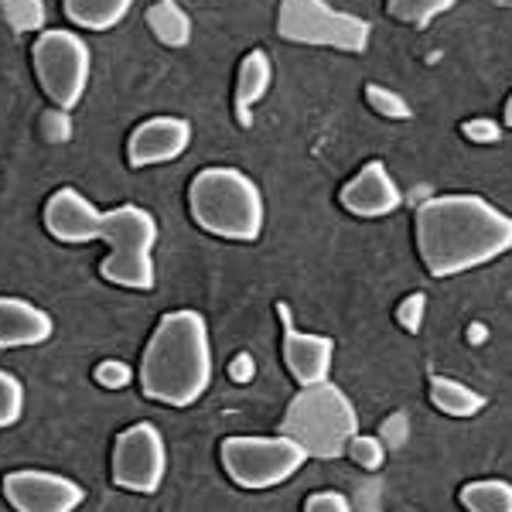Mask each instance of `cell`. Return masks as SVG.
<instances>
[{
    "label": "cell",
    "mask_w": 512,
    "mask_h": 512,
    "mask_svg": "<svg viewBox=\"0 0 512 512\" xmlns=\"http://www.w3.org/2000/svg\"><path fill=\"white\" fill-rule=\"evenodd\" d=\"M417 253L431 277H458L512 250V216L482 195H437L417 209Z\"/></svg>",
    "instance_id": "cell-1"
},
{
    "label": "cell",
    "mask_w": 512,
    "mask_h": 512,
    "mask_svg": "<svg viewBox=\"0 0 512 512\" xmlns=\"http://www.w3.org/2000/svg\"><path fill=\"white\" fill-rule=\"evenodd\" d=\"M212 338L198 311H171L158 321L140 359V390L164 407H192L212 386Z\"/></svg>",
    "instance_id": "cell-2"
},
{
    "label": "cell",
    "mask_w": 512,
    "mask_h": 512,
    "mask_svg": "<svg viewBox=\"0 0 512 512\" xmlns=\"http://www.w3.org/2000/svg\"><path fill=\"white\" fill-rule=\"evenodd\" d=\"M188 212L195 226L229 243H253L263 233L267 205L250 175L226 164L202 168L188 185Z\"/></svg>",
    "instance_id": "cell-3"
},
{
    "label": "cell",
    "mask_w": 512,
    "mask_h": 512,
    "mask_svg": "<svg viewBox=\"0 0 512 512\" xmlns=\"http://www.w3.org/2000/svg\"><path fill=\"white\" fill-rule=\"evenodd\" d=\"M89 239L110 243L103 256L106 284L127 287V291H151L158 270H154V246H158V219L140 205H120L110 212H96Z\"/></svg>",
    "instance_id": "cell-4"
},
{
    "label": "cell",
    "mask_w": 512,
    "mask_h": 512,
    "mask_svg": "<svg viewBox=\"0 0 512 512\" xmlns=\"http://www.w3.org/2000/svg\"><path fill=\"white\" fill-rule=\"evenodd\" d=\"M280 434L301 444L308 458L332 461L349 451L352 437L359 434V417L349 396L325 379L315 386H301V393L287 403Z\"/></svg>",
    "instance_id": "cell-5"
},
{
    "label": "cell",
    "mask_w": 512,
    "mask_h": 512,
    "mask_svg": "<svg viewBox=\"0 0 512 512\" xmlns=\"http://www.w3.org/2000/svg\"><path fill=\"white\" fill-rule=\"evenodd\" d=\"M277 35L294 45H321L359 55L369 48V21L338 11L328 0H280Z\"/></svg>",
    "instance_id": "cell-6"
},
{
    "label": "cell",
    "mask_w": 512,
    "mask_h": 512,
    "mask_svg": "<svg viewBox=\"0 0 512 512\" xmlns=\"http://www.w3.org/2000/svg\"><path fill=\"white\" fill-rule=\"evenodd\" d=\"M222 468H226L229 482L239 489H274V485L287 482L304 468L308 451L294 444L291 437H226L222 441Z\"/></svg>",
    "instance_id": "cell-7"
},
{
    "label": "cell",
    "mask_w": 512,
    "mask_h": 512,
    "mask_svg": "<svg viewBox=\"0 0 512 512\" xmlns=\"http://www.w3.org/2000/svg\"><path fill=\"white\" fill-rule=\"evenodd\" d=\"M31 62H35L41 93L59 110H72L86 93L89 72H93V52H89L86 38H79L76 31H41L35 48H31Z\"/></svg>",
    "instance_id": "cell-8"
},
{
    "label": "cell",
    "mask_w": 512,
    "mask_h": 512,
    "mask_svg": "<svg viewBox=\"0 0 512 512\" xmlns=\"http://www.w3.org/2000/svg\"><path fill=\"white\" fill-rule=\"evenodd\" d=\"M168 475V448L154 424L127 427L113 444V482L127 492L151 495Z\"/></svg>",
    "instance_id": "cell-9"
},
{
    "label": "cell",
    "mask_w": 512,
    "mask_h": 512,
    "mask_svg": "<svg viewBox=\"0 0 512 512\" xmlns=\"http://www.w3.org/2000/svg\"><path fill=\"white\" fill-rule=\"evenodd\" d=\"M4 499L18 512H76L86 492L65 475L21 468L4 478Z\"/></svg>",
    "instance_id": "cell-10"
},
{
    "label": "cell",
    "mask_w": 512,
    "mask_h": 512,
    "mask_svg": "<svg viewBox=\"0 0 512 512\" xmlns=\"http://www.w3.org/2000/svg\"><path fill=\"white\" fill-rule=\"evenodd\" d=\"M277 318L284 325V362L291 369V376L301 386H315L325 383L332 373V359H335V342L328 335H311V332H297L291 308L284 301L277 304Z\"/></svg>",
    "instance_id": "cell-11"
},
{
    "label": "cell",
    "mask_w": 512,
    "mask_h": 512,
    "mask_svg": "<svg viewBox=\"0 0 512 512\" xmlns=\"http://www.w3.org/2000/svg\"><path fill=\"white\" fill-rule=\"evenodd\" d=\"M192 144V123L181 117H151L127 140V161L130 168H154L181 158Z\"/></svg>",
    "instance_id": "cell-12"
},
{
    "label": "cell",
    "mask_w": 512,
    "mask_h": 512,
    "mask_svg": "<svg viewBox=\"0 0 512 512\" xmlns=\"http://www.w3.org/2000/svg\"><path fill=\"white\" fill-rule=\"evenodd\" d=\"M338 202H342L352 216L379 219V216H390L396 205H400V188H396L390 168H386L383 161H366L359 168V175L342 185Z\"/></svg>",
    "instance_id": "cell-13"
},
{
    "label": "cell",
    "mask_w": 512,
    "mask_h": 512,
    "mask_svg": "<svg viewBox=\"0 0 512 512\" xmlns=\"http://www.w3.org/2000/svg\"><path fill=\"white\" fill-rule=\"evenodd\" d=\"M55 332V321L45 308L24 301V297L0 294V349H31L48 342Z\"/></svg>",
    "instance_id": "cell-14"
},
{
    "label": "cell",
    "mask_w": 512,
    "mask_h": 512,
    "mask_svg": "<svg viewBox=\"0 0 512 512\" xmlns=\"http://www.w3.org/2000/svg\"><path fill=\"white\" fill-rule=\"evenodd\" d=\"M96 205L79 188H59L45 202V229L59 243H89V229L96 219Z\"/></svg>",
    "instance_id": "cell-15"
},
{
    "label": "cell",
    "mask_w": 512,
    "mask_h": 512,
    "mask_svg": "<svg viewBox=\"0 0 512 512\" xmlns=\"http://www.w3.org/2000/svg\"><path fill=\"white\" fill-rule=\"evenodd\" d=\"M270 79H274V62L263 48H253L243 62H239L236 72V117L243 127L253 123V106L267 96Z\"/></svg>",
    "instance_id": "cell-16"
},
{
    "label": "cell",
    "mask_w": 512,
    "mask_h": 512,
    "mask_svg": "<svg viewBox=\"0 0 512 512\" xmlns=\"http://www.w3.org/2000/svg\"><path fill=\"white\" fill-rule=\"evenodd\" d=\"M65 18L86 31H110L127 18L134 0H62Z\"/></svg>",
    "instance_id": "cell-17"
},
{
    "label": "cell",
    "mask_w": 512,
    "mask_h": 512,
    "mask_svg": "<svg viewBox=\"0 0 512 512\" xmlns=\"http://www.w3.org/2000/svg\"><path fill=\"white\" fill-rule=\"evenodd\" d=\"M431 403L448 417H475L485 407V396L451 376H431Z\"/></svg>",
    "instance_id": "cell-18"
},
{
    "label": "cell",
    "mask_w": 512,
    "mask_h": 512,
    "mask_svg": "<svg viewBox=\"0 0 512 512\" xmlns=\"http://www.w3.org/2000/svg\"><path fill=\"white\" fill-rule=\"evenodd\" d=\"M147 24H151L154 38L168 48H181L192 38V18L175 4V0H154L147 7Z\"/></svg>",
    "instance_id": "cell-19"
},
{
    "label": "cell",
    "mask_w": 512,
    "mask_h": 512,
    "mask_svg": "<svg viewBox=\"0 0 512 512\" xmlns=\"http://www.w3.org/2000/svg\"><path fill=\"white\" fill-rule=\"evenodd\" d=\"M461 506L468 512H512V485L509 482H468L461 489Z\"/></svg>",
    "instance_id": "cell-20"
},
{
    "label": "cell",
    "mask_w": 512,
    "mask_h": 512,
    "mask_svg": "<svg viewBox=\"0 0 512 512\" xmlns=\"http://www.w3.org/2000/svg\"><path fill=\"white\" fill-rule=\"evenodd\" d=\"M454 7V0H390L386 11L393 14L396 21L414 24V28H427L431 21H437L441 14H448Z\"/></svg>",
    "instance_id": "cell-21"
},
{
    "label": "cell",
    "mask_w": 512,
    "mask_h": 512,
    "mask_svg": "<svg viewBox=\"0 0 512 512\" xmlns=\"http://www.w3.org/2000/svg\"><path fill=\"white\" fill-rule=\"evenodd\" d=\"M4 18L18 35L45 28V0H4Z\"/></svg>",
    "instance_id": "cell-22"
},
{
    "label": "cell",
    "mask_w": 512,
    "mask_h": 512,
    "mask_svg": "<svg viewBox=\"0 0 512 512\" xmlns=\"http://www.w3.org/2000/svg\"><path fill=\"white\" fill-rule=\"evenodd\" d=\"M366 99H369V106H373L379 117H386V120H410V117H414V106H410L400 93L379 86V82H369Z\"/></svg>",
    "instance_id": "cell-23"
},
{
    "label": "cell",
    "mask_w": 512,
    "mask_h": 512,
    "mask_svg": "<svg viewBox=\"0 0 512 512\" xmlns=\"http://www.w3.org/2000/svg\"><path fill=\"white\" fill-rule=\"evenodd\" d=\"M24 414V386L14 373L0 369V427H14Z\"/></svg>",
    "instance_id": "cell-24"
},
{
    "label": "cell",
    "mask_w": 512,
    "mask_h": 512,
    "mask_svg": "<svg viewBox=\"0 0 512 512\" xmlns=\"http://www.w3.org/2000/svg\"><path fill=\"white\" fill-rule=\"evenodd\" d=\"M345 454H349L359 468H366V472H376V468H383V461H386L383 441H379V437H369V434H355Z\"/></svg>",
    "instance_id": "cell-25"
},
{
    "label": "cell",
    "mask_w": 512,
    "mask_h": 512,
    "mask_svg": "<svg viewBox=\"0 0 512 512\" xmlns=\"http://www.w3.org/2000/svg\"><path fill=\"white\" fill-rule=\"evenodd\" d=\"M424 311H427V297L424 294H410L400 301V308H396V321H400L403 332L417 335L420 325H424Z\"/></svg>",
    "instance_id": "cell-26"
},
{
    "label": "cell",
    "mask_w": 512,
    "mask_h": 512,
    "mask_svg": "<svg viewBox=\"0 0 512 512\" xmlns=\"http://www.w3.org/2000/svg\"><path fill=\"white\" fill-rule=\"evenodd\" d=\"M461 134H465L468 140H475V144H495V140L502 137V127H499V120L475 117V120L461 123Z\"/></svg>",
    "instance_id": "cell-27"
},
{
    "label": "cell",
    "mask_w": 512,
    "mask_h": 512,
    "mask_svg": "<svg viewBox=\"0 0 512 512\" xmlns=\"http://www.w3.org/2000/svg\"><path fill=\"white\" fill-rule=\"evenodd\" d=\"M304 512H352V506H349V499H345L342 492L325 489V492L308 495V502H304Z\"/></svg>",
    "instance_id": "cell-28"
},
{
    "label": "cell",
    "mask_w": 512,
    "mask_h": 512,
    "mask_svg": "<svg viewBox=\"0 0 512 512\" xmlns=\"http://www.w3.org/2000/svg\"><path fill=\"white\" fill-rule=\"evenodd\" d=\"M41 127H45V134L52 140H65L69 137V110H48L45 117H41Z\"/></svg>",
    "instance_id": "cell-29"
},
{
    "label": "cell",
    "mask_w": 512,
    "mask_h": 512,
    "mask_svg": "<svg viewBox=\"0 0 512 512\" xmlns=\"http://www.w3.org/2000/svg\"><path fill=\"white\" fill-rule=\"evenodd\" d=\"M96 379L103 386H123V383H130V369L123 366V362H103V366L96 369Z\"/></svg>",
    "instance_id": "cell-30"
},
{
    "label": "cell",
    "mask_w": 512,
    "mask_h": 512,
    "mask_svg": "<svg viewBox=\"0 0 512 512\" xmlns=\"http://www.w3.org/2000/svg\"><path fill=\"white\" fill-rule=\"evenodd\" d=\"M502 123H506V127H512V96H509V103H506V117H502Z\"/></svg>",
    "instance_id": "cell-31"
}]
</instances>
